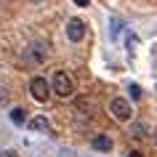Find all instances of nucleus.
Listing matches in <instances>:
<instances>
[{
	"mask_svg": "<svg viewBox=\"0 0 157 157\" xmlns=\"http://www.w3.org/2000/svg\"><path fill=\"white\" fill-rule=\"evenodd\" d=\"M117 32H120V21H117V19H112V37H115Z\"/></svg>",
	"mask_w": 157,
	"mask_h": 157,
	"instance_id": "obj_12",
	"label": "nucleus"
},
{
	"mask_svg": "<svg viewBox=\"0 0 157 157\" xmlns=\"http://www.w3.org/2000/svg\"><path fill=\"white\" fill-rule=\"evenodd\" d=\"M93 149H101V152H109L112 149V139L109 136H104V133H99V136H93Z\"/></svg>",
	"mask_w": 157,
	"mask_h": 157,
	"instance_id": "obj_5",
	"label": "nucleus"
},
{
	"mask_svg": "<svg viewBox=\"0 0 157 157\" xmlns=\"http://www.w3.org/2000/svg\"><path fill=\"white\" fill-rule=\"evenodd\" d=\"M128 91H131V99H141V88L139 85H131Z\"/></svg>",
	"mask_w": 157,
	"mask_h": 157,
	"instance_id": "obj_11",
	"label": "nucleus"
},
{
	"mask_svg": "<svg viewBox=\"0 0 157 157\" xmlns=\"http://www.w3.org/2000/svg\"><path fill=\"white\" fill-rule=\"evenodd\" d=\"M131 133L136 136V139H144V136H147V128H144L141 123H136V125H131Z\"/></svg>",
	"mask_w": 157,
	"mask_h": 157,
	"instance_id": "obj_10",
	"label": "nucleus"
},
{
	"mask_svg": "<svg viewBox=\"0 0 157 157\" xmlns=\"http://www.w3.org/2000/svg\"><path fill=\"white\" fill-rule=\"evenodd\" d=\"M128 157H141V152H131V155H128Z\"/></svg>",
	"mask_w": 157,
	"mask_h": 157,
	"instance_id": "obj_15",
	"label": "nucleus"
},
{
	"mask_svg": "<svg viewBox=\"0 0 157 157\" xmlns=\"http://www.w3.org/2000/svg\"><path fill=\"white\" fill-rule=\"evenodd\" d=\"M29 93H32V99H37V101H48L51 85L45 83L43 77H32V83H29Z\"/></svg>",
	"mask_w": 157,
	"mask_h": 157,
	"instance_id": "obj_2",
	"label": "nucleus"
},
{
	"mask_svg": "<svg viewBox=\"0 0 157 157\" xmlns=\"http://www.w3.org/2000/svg\"><path fill=\"white\" fill-rule=\"evenodd\" d=\"M75 3H77V6H88V0H75Z\"/></svg>",
	"mask_w": 157,
	"mask_h": 157,
	"instance_id": "obj_13",
	"label": "nucleus"
},
{
	"mask_svg": "<svg viewBox=\"0 0 157 157\" xmlns=\"http://www.w3.org/2000/svg\"><path fill=\"white\" fill-rule=\"evenodd\" d=\"M29 128H32V131H48L51 125H48L45 117H32V120H29Z\"/></svg>",
	"mask_w": 157,
	"mask_h": 157,
	"instance_id": "obj_7",
	"label": "nucleus"
},
{
	"mask_svg": "<svg viewBox=\"0 0 157 157\" xmlns=\"http://www.w3.org/2000/svg\"><path fill=\"white\" fill-rule=\"evenodd\" d=\"M6 157H19V155H16V152H6Z\"/></svg>",
	"mask_w": 157,
	"mask_h": 157,
	"instance_id": "obj_14",
	"label": "nucleus"
},
{
	"mask_svg": "<svg viewBox=\"0 0 157 157\" xmlns=\"http://www.w3.org/2000/svg\"><path fill=\"white\" fill-rule=\"evenodd\" d=\"M43 56H45L43 45H29V59H35V61H43Z\"/></svg>",
	"mask_w": 157,
	"mask_h": 157,
	"instance_id": "obj_8",
	"label": "nucleus"
},
{
	"mask_svg": "<svg viewBox=\"0 0 157 157\" xmlns=\"http://www.w3.org/2000/svg\"><path fill=\"white\" fill-rule=\"evenodd\" d=\"M11 123H13V125H24V123H27V112H24L21 107L11 109Z\"/></svg>",
	"mask_w": 157,
	"mask_h": 157,
	"instance_id": "obj_6",
	"label": "nucleus"
},
{
	"mask_svg": "<svg viewBox=\"0 0 157 157\" xmlns=\"http://www.w3.org/2000/svg\"><path fill=\"white\" fill-rule=\"evenodd\" d=\"M83 35H85V24L80 21V19H69V21H67V37H69L72 43H80Z\"/></svg>",
	"mask_w": 157,
	"mask_h": 157,
	"instance_id": "obj_4",
	"label": "nucleus"
},
{
	"mask_svg": "<svg viewBox=\"0 0 157 157\" xmlns=\"http://www.w3.org/2000/svg\"><path fill=\"white\" fill-rule=\"evenodd\" d=\"M109 112H112L117 120H131V104H128L125 99H112Z\"/></svg>",
	"mask_w": 157,
	"mask_h": 157,
	"instance_id": "obj_3",
	"label": "nucleus"
},
{
	"mask_svg": "<svg viewBox=\"0 0 157 157\" xmlns=\"http://www.w3.org/2000/svg\"><path fill=\"white\" fill-rule=\"evenodd\" d=\"M51 88H53L61 99H69V96L75 93V83H72V77H69L67 72H56V75H53V83H51Z\"/></svg>",
	"mask_w": 157,
	"mask_h": 157,
	"instance_id": "obj_1",
	"label": "nucleus"
},
{
	"mask_svg": "<svg viewBox=\"0 0 157 157\" xmlns=\"http://www.w3.org/2000/svg\"><path fill=\"white\" fill-rule=\"evenodd\" d=\"M77 109H83L85 115H91V109H93V101H91V99H77Z\"/></svg>",
	"mask_w": 157,
	"mask_h": 157,
	"instance_id": "obj_9",
	"label": "nucleus"
}]
</instances>
